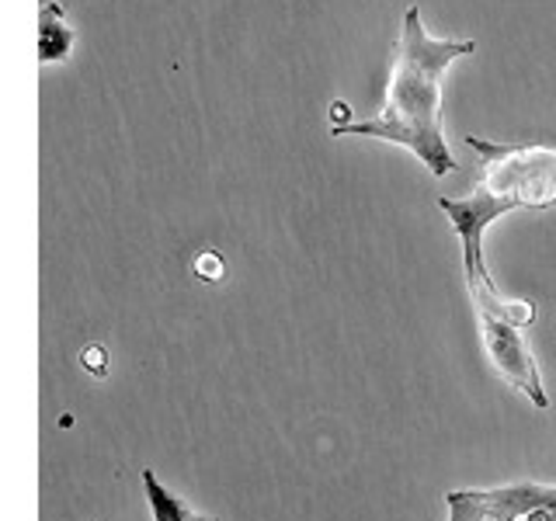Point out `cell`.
<instances>
[{"label":"cell","mask_w":556,"mask_h":521,"mask_svg":"<svg viewBox=\"0 0 556 521\" xmlns=\"http://www.w3.org/2000/svg\"><path fill=\"white\" fill-rule=\"evenodd\" d=\"M473 49L477 42L431 39L425 31L421 11L410 4L393 46L387 101H382L379 115L362 122H338V126H330V136H372L382 143H396L410 150L434 178H445L456 170V156L448 153L442 132V84L445 69Z\"/></svg>","instance_id":"1"},{"label":"cell","mask_w":556,"mask_h":521,"mask_svg":"<svg viewBox=\"0 0 556 521\" xmlns=\"http://www.w3.org/2000/svg\"><path fill=\"white\" fill-rule=\"evenodd\" d=\"M469 150L483 156L477 191L504 202L508 208H549L556 205V150L526 143H491L466 136Z\"/></svg>","instance_id":"2"},{"label":"cell","mask_w":556,"mask_h":521,"mask_svg":"<svg viewBox=\"0 0 556 521\" xmlns=\"http://www.w3.org/2000/svg\"><path fill=\"white\" fill-rule=\"evenodd\" d=\"M477 320H480V334H483L486 352H491L494 369L543 410L549 399L543 393V382H539V369L532 361V352L526 347V338L518 334L521 327L497 317V313H486V309H477Z\"/></svg>","instance_id":"3"},{"label":"cell","mask_w":556,"mask_h":521,"mask_svg":"<svg viewBox=\"0 0 556 521\" xmlns=\"http://www.w3.org/2000/svg\"><path fill=\"white\" fill-rule=\"evenodd\" d=\"M448 521H518L543 504V483H515L501 491H456L445 497Z\"/></svg>","instance_id":"4"},{"label":"cell","mask_w":556,"mask_h":521,"mask_svg":"<svg viewBox=\"0 0 556 521\" xmlns=\"http://www.w3.org/2000/svg\"><path fill=\"white\" fill-rule=\"evenodd\" d=\"M74 49V28L66 25V14L56 0H46L39 11V60L60 63Z\"/></svg>","instance_id":"5"},{"label":"cell","mask_w":556,"mask_h":521,"mask_svg":"<svg viewBox=\"0 0 556 521\" xmlns=\"http://www.w3.org/2000/svg\"><path fill=\"white\" fill-rule=\"evenodd\" d=\"M143 486H147V497H150V508H153V521H216V518H202V514H191L185 504L167 494L150 469H143Z\"/></svg>","instance_id":"6"},{"label":"cell","mask_w":556,"mask_h":521,"mask_svg":"<svg viewBox=\"0 0 556 521\" xmlns=\"http://www.w3.org/2000/svg\"><path fill=\"white\" fill-rule=\"evenodd\" d=\"M223 271H226L223 268V257L216 251H205V254L195 257V275L202 278V282H219Z\"/></svg>","instance_id":"7"},{"label":"cell","mask_w":556,"mask_h":521,"mask_svg":"<svg viewBox=\"0 0 556 521\" xmlns=\"http://www.w3.org/2000/svg\"><path fill=\"white\" fill-rule=\"evenodd\" d=\"M80 361H84V369H91L94 376H104V369H109V358H104V347H101V344L84 347V352H80Z\"/></svg>","instance_id":"8"}]
</instances>
